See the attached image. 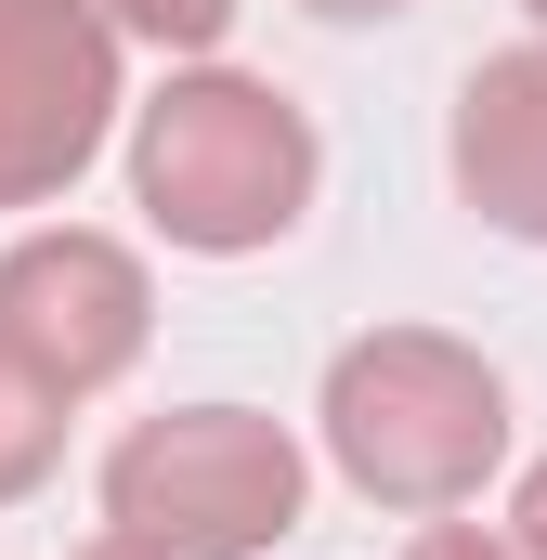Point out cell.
I'll return each mask as SVG.
<instances>
[{
  "mask_svg": "<svg viewBox=\"0 0 547 560\" xmlns=\"http://www.w3.org/2000/svg\"><path fill=\"white\" fill-rule=\"evenodd\" d=\"M313 118L274 92V79H235V66H196L170 79L131 118V196L143 222L196 261H248L274 248L300 209H313Z\"/></svg>",
  "mask_w": 547,
  "mask_h": 560,
  "instance_id": "cell-1",
  "label": "cell"
},
{
  "mask_svg": "<svg viewBox=\"0 0 547 560\" xmlns=\"http://www.w3.org/2000/svg\"><path fill=\"white\" fill-rule=\"evenodd\" d=\"M326 456L379 509H469L509 456V378L443 326H379L326 365Z\"/></svg>",
  "mask_w": 547,
  "mask_h": 560,
  "instance_id": "cell-2",
  "label": "cell"
},
{
  "mask_svg": "<svg viewBox=\"0 0 547 560\" xmlns=\"http://www.w3.org/2000/svg\"><path fill=\"white\" fill-rule=\"evenodd\" d=\"M300 495H313L300 443L274 418H248V405H170V418H143L105 456V522L118 535H156V548H183V560L274 548L300 522Z\"/></svg>",
  "mask_w": 547,
  "mask_h": 560,
  "instance_id": "cell-3",
  "label": "cell"
},
{
  "mask_svg": "<svg viewBox=\"0 0 547 560\" xmlns=\"http://www.w3.org/2000/svg\"><path fill=\"white\" fill-rule=\"evenodd\" d=\"M118 131V26L105 0H0V209L66 196Z\"/></svg>",
  "mask_w": 547,
  "mask_h": 560,
  "instance_id": "cell-4",
  "label": "cell"
},
{
  "mask_svg": "<svg viewBox=\"0 0 547 560\" xmlns=\"http://www.w3.org/2000/svg\"><path fill=\"white\" fill-rule=\"evenodd\" d=\"M143 261L118 235H79V222H53V235H13L0 248V339L53 378V392H105L118 365L143 352Z\"/></svg>",
  "mask_w": 547,
  "mask_h": 560,
  "instance_id": "cell-5",
  "label": "cell"
},
{
  "mask_svg": "<svg viewBox=\"0 0 547 560\" xmlns=\"http://www.w3.org/2000/svg\"><path fill=\"white\" fill-rule=\"evenodd\" d=\"M456 196L496 235H535L547 248V39L469 66V92H456Z\"/></svg>",
  "mask_w": 547,
  "mask_h": 560,
  "instance_id": "cell-6",
  "label": "cell"
},
{
  "mask_svg": "<svg viewBox=\"0 0 547 560\" xmlns=\"http://www.w3.org/2000/svg\"><path fill=\"white\" fill-rule=\"evenodd\" d=\"M66 405H79V392H53V378L0 339V509H13V495H39V469L66 456Z\"/></svg>",
  "mask_w": 547,
  "mask_h": 560,
  "instance_id": "cell-7",
  "label": "cell"
},
{
  "mask_svg": "<svg viewBox=\"0 0 547 560\" xmlns=\"http://www.w3.org/2000/svg\"><path fill=\"white\" fill-rule=\"evenodd\" d=\"M105 26H131L156 52H209V39L235 26V0H105Z\"/></svg>",
  "mask_w": 547,
  "mask_h": 560,
  "instance_id": "cell-8",
  "label": "cell"
},
{
  "mask_svg": "<svg viewBox=\"0 0 547 560\" xmlns=\"http://www.w3.org/2000/svg\"><path fill=\"white\" fill-rule=\"evenodd\" d=\"M405 560H522V548H509V535H482V522H417Z\"/></svg>",
  "mask_w": 547,
  "mask_h": 560,
  "instance_id": "cell-9",
  "label": "cell"
},
{
  "mask_svg": "<svg viewBox=\"0 0 547 560\" xmlns=\"http://www.w3.org/2000/svg\"><path fill=\"white\" fill-rule=\"evenodd\" d=\"M509 548H522V560H547V456L522 469V495H509Z\"/></svg>",
  "mask_w": 547,
  "mask_h": 560,
  "instance_id": "cell-10",
  "label": "cell"
},
{
  "mask_svg": "<svg viewBox=\"0 0 547 560\" xmlns=\"http://www.w3.org/2000/svg\"><path fill=\"white\" fill-rule=\"evenodd\" d=\"M79 560H183V548H156V535H118V522H105V535H92Z\"/></svg>",
  "mask_w": 547,
  "mask_h": 560,
  "instance_id": "cell-11",
  "label": "cell"
},
{
  "mask_svg": "<svg viewBox=\"0 0 547 560\" xmlns=\"http://www.w3.org/2000/svg\"><path fill=\"white\" fill-rule=\"evenodd\" d=\"M300 13H326V26H379V13H417V0H300Z\"/></svg>",
  "mask_w": 547,
  "mask_h": 560,
  "instance_id": "cell-12",
  "label": "cell"
},
{
  "mask_svg": "<svg viewBox=\"0 0 547 560\" xmlns=\"http://www.w3.org/2000/svg\"><path fill=\"white\" fill-rule=\"evenodd\" d=\"M535 26H547V0H535Z\"/></svg>",
  "mask_w": 547,
  "mask_h": 560,
  "instance_id": "cell-13",
  "label": "cell"
}]
</instances>
